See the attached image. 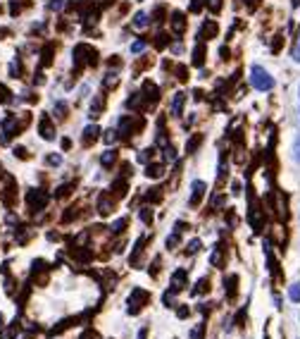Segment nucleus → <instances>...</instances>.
Returning a JSON list of instances; mask_svg holds the SVG:
<instances>
[{
  "label": "nucleus",
  "instance_id": "obj_19",
  "mask_svg": "<svg viewBox=\"0 0 300 339\" xmlns=\"http://www.w3.org/2000/svg\"><path fill=\"white\" fill-rule=\"evenodd\" d=\"M293 156H295V160L300 163V137L295 139V146H293Z\"/></svg>",
  "mask_w": 300,
  "mask_h": 339
},
{
  "label": "nucleus",
  "instance_id": "obj_11",
  "mask_svg": "<svg viewBox=\"0 0 300 339\" xmlns=\"http://www.w3.org/2000/svg\"><path fill=\"white\" fill-rule=\"evenodd\" d=\"M208 3V8L212 10V12H219L222 10V0H205Z\"/></svg>",
  "mask_w": 300,
  "mask_h": 339
},
{
  "label": "nucleus",
  "instance_id": "obj_14",
  "mask_svg": "<svg viewBox=\"0 0 300 339\" xmlns=\"http://www.w3.org/2000/svg\"><path fill=\"white\" fill-rule=\"evenodd\" d=\"M146 22H148V19H146V15H143V12H138L136 19H134V24H136V27H146Z\"/></svg>",
  "mask_w": 300,
  "mask_h": 339
},
{
  "label": "nucleus",
  "instance_id": "obj_2",
  "mask_svg": "<svg viewBox=\"0 0 300 339\" xmlns=\"http://www.w3.org/2000/svg\"><path fill=\"white\" fill-rule=\"evenodd\" d=\"M203 196H205V184H203V182H193V184H191V198H188V203H191L193 208H195Z\"/></svg>",
  "mask_w": 300,
  "mask_h": 339
},
{
  "label": "nucleus",
  "instance_id": "obj_26",
  "mask_svg": "<svg viewBox=\"0 0 300 339\" xmlns=\"http://www.w3.org/2000/svg\"><path fill=\"white\" fill-rule=\"evenodd\" d=\"M176 315H179V318H186V315H188V308H186V306H181V308H179V313H176Z\"/></svg>",
  "mask_w": 300,
  "mask_h": 339
},
{
  "label": "nucleus",
  "instance_id": "obj_4",
  "mask_svg": "<svg viewBox=\"0 0 300 339\" xmlns=\"http://www.w3.org/2000/svg\"><path fill=\"white\" fill-rule=\"evenodd\" d=\"M183 27H186L183 15H181V12H174V15H172V31H174V34H183Z\"/></svg>",
  "mask_w": 300,
  "mask_h": 339
},
{
  "label": "nucleus",
  "instance_id": "obj_25",
  "mask_svg": "<svg viewBox=\"0 0 300 339\" xmlns=\"http://www.w3.org/2000/svg\"><path fill=\"white\" fill-rule=\"evenodd\" d=\"M112 229H115V232H122V229H124V220H117Z\"/></svg>",
  "mask_w": 300,
  "mask_h": 339
},
{
  "label": "nucleus",
  "instance_id": "obj_12",
  "mask_svg": "<svg viewBox=\"0 0 300 339\" xmlns=\"http://www.w3.org/2000/svg\"><path fill=\"white\" fill-rule=\"evenodd\" d=\"M160 174H162V165L148 167V177H160Z\"/></svg>",
  "mask_w": 300,
  "mask_h": 339
},
{
  "label": "nucleus",
  "instance_id": "obj_13",
  "mask_svg": "<svg viewBox=\"0 0 300 339\" xmlns=\"http://www.w3.org/2000/svg\"><path fill=\"white\" fill-rule=\"evenodd\" d=\"M186 251H188V253H198V251H200V241H198V239H193L191 244H188V248H186Z\"/></svg>",
  "mask_w": 300,
  "mask_h": 339
},
{
  "label": "nucleus",
  "instance_id": "obj_23",
  "mask_svg": "<svg viewBox=\"0 0 300 339\" xmlns=\"http://www.w3.org/2000/svg\"><path fill=\"white\" fill-rule=\"evenodd\" d=\"M143 46H146V43H143V41H138V43H134V46H131V50H134V53H138V50H143Z\"/></svg>",
  "mask_w": 300,
  "mask_h": 339
},
{
  "label": "nucleus",
  "instance_id": "obj_5",
  "mask_svg": "<svg viewBox=\"0 0 300 339\" xmlns=\"http://www.w3.org/2000/svg\"><path fill=\"white\" fill-rule=\"evenodd\" d=\"M41 137L43 139H53V127H50V119L48 117H41Z\"/></svg>",
  "mask_w": 300,
  "mask_h": 339
},
{
  "label": "nucleus",
  "instance_id": "obj_24",
  "mask_svg": "<svg viewBox=\"0 0 300 339\" xmlns=\"http://www.w3.org/2000/svg\"><path fill=\"white\" fill-rule=\"evenodd\" d=\"M141 218H143V222H150V220H153V213L143 211V213H141Z\"/></svg>",
  "mask_w": 300,
  "mask_h": 339
},
{
  "label": "nucleus",
  "instance_id": "obj_18",
  "mask_svg": "<svg viewBox=\"0 0 300 339\" xmlns=\"http://www.w3.org/2000/svg\"><path fill=\"white\" fill-rule=\"evenodd\" d=\"M293 60L300 62V36H298V41H295V48H293Z\"/></svg>",
  "mask_w": 300,
  "mask_h": 339
},
{
  "label": "nucleus",
  "instance_id": "obj_17",
  "mask_svg": "<svg viewBox=\"0 0 300 339\" xmlns=\"http://www.w3.org/2000/svg\"><path fill=\"white\" fill-rule=\"evenodd\" d=\"M198 144H200V137H193L191 141H188V144H186V148H188V153H193V148L198 146Z\"/></svg>",
  "mask_w": 300,
  "mask_h": 339
},
{
  "label": "nucleus",
  "instance_id": "obj_9",
  "mask_svg": "<svg viewBox=\"0 0 300 339\" xmlns=\"http://www.w3.org/2000/svg\"><path fill=\"white\" fill-rule=\"evenodd\" d=\"M100 163L108 167V165H112L115 163V151H108V153H103V158H100Z\"/></svg>",
  "mask_w": 300,
  "mask_h": 339
},
{
  "label": "nucleus",
  "instance_id": "obj_6",
  "mask_svg": "<svg viewBox=\"0 0 300 339\" xmlns=\"http://www.w3.org/2000/svg\"><path fill=\"white\" fill-rule=\"evenodd\" d=\"M183 101H186V96H183V93H176V96H174V101H172V112H174V115H179V112H181Z\"/></svg>",
  "mask_w": 300,
  "mask_h": 339
},
{
  "label": "nucleus",
  "instance_id": "obj_3",
  "mask_svg": "<svg viewBox=\"0 0 300 339\" xmlns=\"http://www.w3.org/2000/svg\"><path fill=\"white\" fill-rule=\"evenodd\" d=\"M186 275H188V273H186V270H176V273H174L172 275V289L174 292H181L183 287H186Z\"/></svg>",
  "mask_w": 300,
  "mask_h": 339
},
{
  "label": "nucleus",
  "instance_id": "obj_20",
  "mask_svg": "<svg viewBox=\"0 0 300 339\" xmlns=\"http://www.w3.org/2000/svg\"><path fill=\"white\" fill-rule=\"evenodd\" d=\"M191 339H203V325H198V327H195V330H193Z\"/></svg>",
  "mask_w": 300,
  "mask_h": 339
},
{
  "label": "nucleus",
  "instance_id": "obj_7",
  "mask_svg": "<svg viewBox=\"0 0 300 339\" xmlns=\"http://www.w3.org/2000/svg\"><path fill=\"white\" fill-rule=\"evenodd\" d=\"M288 299H291L293 303H300V282L291 284V289H288Z\"/></svg>",
  "mask_w": 300,
  "mask_h": 339
},
{
  "label": "nucleus",
  "instance_id": "obj_8",
  "mask_svg": "<svg viewBox=\"0 0 300 339\" xmlns=\"http://www.w3.org/2000/svg\"><path fill=\"white\" fill-rule=\"evenodd\" d=\"M83 131H86V134H83V139H86V144H91V139L95 141V137H98V127H86Z\"/></svg>",
  "mask_w": 300,
  "mask_h": 339
},
{
  "label": "nucleus",
  "instance_id": "obj_15",
  "mask_svg": "<svg viewBox=\"0 0 300 339\" xmlns=\"http://www.w3.org/2000/svg\"><path fill=\"white\" fill-rule=\"evenodd\" d=\"M8 101H10V91L0 84V103H8Z\"/></svg>",
  "mask_w": 300,
  "mask_h": 339
},
{
  "label": "nucleus",
  "instance_id": "obj_21",
  "mask_svg": "<svg viewBox=\"0 0 300 339\" xmlns=\"http://www.w3.org/2000/svg\"><path fill=\"white\" fill-rule=\"evenodd\" d=\"M115 139H117V134H115V129H110L108 134H105V141H108V144H112Z\"/></svg>",
  "mask_w": 300,
  "mask_h": 339
},
{
  "label": "nucleus",
  "instance_id": "obj_10",
  "mask_svg": "<svg viewBox=\"0 0 300 339\" xmlns=\"http://www.w3.org/2000/svg\"><path fill=\"white\" fill-rule=\"evenodd\" d=\"M100 108H103V96H98V98H95V103L91 105V117L100 115Z\"/></svg>",
  "mask_w": 300,
  "mask_h": 339
},
{
  "label": "nucleus",
  "instance_id": "obj_27",
  "mask_svg": "<svg viewBox=\"0 0 300 339\" xmlns=\"http://www.w3.org/2000/svg\"><path fill=\"white\" fill-rule=\"evenodd\" d=\"M138 339H146V330H141V332H138Z\"/></svg>",
  "mask_w": 300,
  "mask_h": 339
},
{
  "label": "nucleus",
  "instance_id": "obj_1",
  "mask_svg": "<svg viewBox=\"0 0 300 339\" xmlns=\"http://www.w3.org/2000/svg\"><path fill=\"white\" fill-rule=\"evenodd\" d=\"M250 84H253L257 91H269V89H274L272 74L267 72V70H262L260 64H255L253 70H250Z\"/></svg>",
  "mask_w": 300,
  "mask_h": 339
},
{
  "label": "nucleus",
  "instance_id": "obj_16",
  "mask_svg": "<svg viewBox=\"0 0 300 339\" xmlns=\"http://www.w3.org/2000/svg\"><path fill=\"white\" fill-rule=\"evenodd\" d=\"M193 55H195V57H193V62H195V64H200V62H203V46H198V48H195V53H193Z\"/></svg>",
  "mask_w": 300,
  "mask_h": 339
},
{
  "label": "nucleus",
  "instance_id": "obj_22",
  "mask_svg": "<svg viewBox=\"0 0 300 339\" xmlns=\"http://www.w3.org/2000/svg\"><path fill=\"white\" fill-rule=\"evenodd\" d=\"M48 163H50V165H60V163H62V158H60V156H50V158H48Z\"/></svg>",
  "mask_w": 300,
  "mask_h": 339
}]
</instances>
